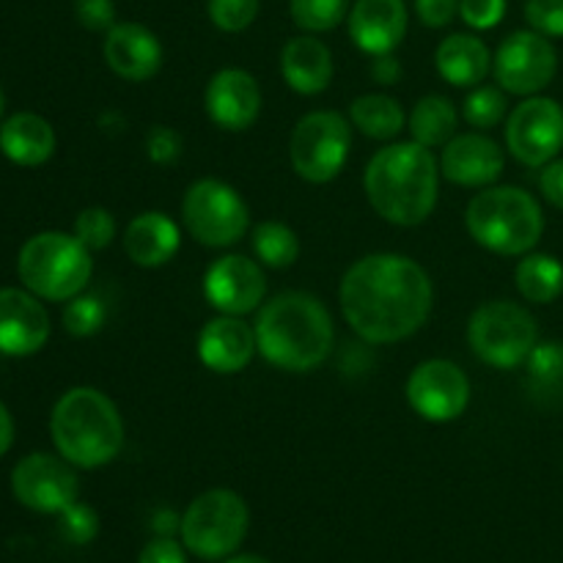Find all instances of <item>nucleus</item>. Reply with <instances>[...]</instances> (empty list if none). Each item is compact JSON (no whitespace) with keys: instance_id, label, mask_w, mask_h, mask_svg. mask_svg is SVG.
<instances>
[{"instance_id":"f257e3e1","label":"nucleus","mask_w":563,"mask_h":563,"mask_svg":"<svg viewBox=\"0 0 563 563\" xmlns=\"http://www.w3.org/2000/svg\"><path fill=\"white\" fill-rule=\"evenodd\" d=\"M339 300L344 319L363 341L396 344L427 324L434 289L416 258L372 253L346 269Z\"/></svg>"},{"instance_id":"f03ea898","label":"nucleus","mask_w":563,"mask_h":563,"mask_svg":"<svg viewBox=\"0 0 563 563\" xmlns=\"http://www.w3.org/2000/svg\"><path fill=\"white\" fill-rule=\"evenodd\" d=\"M368 203L394 225H418L434 212L440 168L432 148L421 143H394L368 159L363 174Z\"/></svg>"},{"instance_id":"7ed1b4c3","label":"nucleus","mask_w":563,"mask_h":563,"mask_svg":"<svg viewBox=\"0 0 563 563\" xmlns=\"http://www.w3.org/2000/svg\"><path fill=\"white\" fill-rule=\"evenodd\" d=\"M253 330L264 361L284 372H313L333 350L330 311L306 291H284L264 302Z\"/></svg>"},{"instance_id":"20e7f679","label":"nucleus","mask_w":563,"mask_h":563,"mask_svg":"<svg viewBox=\"0 0 563 563\" xmlns=\"http://www.w3.org/2000/svg\"><path fill=\"white\" fill-rule=\"evenodd\" d=\"M49 434L58 454L75 467H102L124 449L121 412L102 390L71 388L55 401L49 416Z\"/></svg>"},{"instance_id":"39448f33","label":"nucleus","mask_w":563,"mask_h":563,"mask_svg":"<svg viewBox=\"0 0 563 563\" xmlns=\"http://www.w3.org/2000/svg\"><path fill=\"white\" fill-rule=\"evenodd\" d=\"M473 240L498 256H526L544 234V212L522 187H484L465 212Z\"/></svg>"},{"instance_id":"423d86ee","label":"nucleus","mask_w":563,"mask_h":563,"mask_svg":"<svg viewBox=\"0 0 563 563\" xmlns=\"http://www.w3.org/2000/svg\"><path fill=\"white\" fill-rule=\"evenodd\" d=\"M16 273L22 286L49 302H69L91 280V251L64 231H42L20 247Z\"/></svg>"},{"instance_id":"0eeeda50","label":"nucleus","mask_w":563,"mask_h":563,"mask_svg":"<svg viewBox=\"0 0 563 563\" xmlns=\"http://www.w3.org/2000/svg\"><path fill=\"white\" fill-rule=\"evenodd\" d=\"M467 344L482 363L509 372L522 366L539 344V324L520 302H484L467 322Z\"/></svg>"},{"instance_id":"6e6552de","label":"nucleus","mask_w":563,"mask_h":563,"mask_svg":"<svg viewBox=\"0 0 563 563\" xmlns=\"http://www.w3.org/2000/svg\"><path fill=\"white\" fill-rule=\"evenodd\" d=\"M247 522L251 515L240 495L231 489H209L181 515V542L201 561H223L245 542Z\"/></svg>"},{"instance_id":"1a4fd4ad","label":"nucleus","mask_w":563,"mask_h":563,"mask_svg":"<svg viewBox=\"0 0 563 563\" xmlns=\"http://www.w3.org/2000/svg\"><path fill=\"white\" fill-rule=\"evenodd\" d=\"M352 146V126L335 110H313L297 121L289 141L291 168L311 185L333 181L344 170Z\"/></svg>"},{"instance_id":"9d476101","label":"nucleus","mask_w":563,"mask_h":563,"mask_svg":"<svg viewBox=\"0 0 563 563\" xmlns=\"http://www.w3.org/2000/svg\"><path fill=\"white\" fill-rule=\"evenodd\" d=\"M187 231L207 247H229L245 236L251 212L240 192L220 179H198L181 201Z\"/></svg>"},{"instance_id":"9b49d317","label":"nucleus","mask_w":563,"mask_h":563,"mask_svg":"<svg viewBox=\"0 0 563 563\" xmlns=\"http://www.w3.org/2000/svg\"><path fill=\"white\" fill-rule=\"evenodd\" d=\"M559 53L553 42L537 31H515L493 55V75L506 93L537 97L553 82Z\"/></svg>"},{"instance_id":"f8f14e48","label":"nucleus","mask_w":563,"mask_h":563,"mask_svg":"<svg viewBox=\"0 0 563 563\" xmlns=\"http://www.w3.org/2000/svg\"><path fill=\"white\" fill-rule=\"evenodd\" d=\"M506 146L517 163L544 168L563 148V108L550 97H526L506 121Z\"/></svg>"},{"instance_id":"ddd939ff","label":"nucleus","mask_w":563,"mask_h":563,"mask_svg":"<svg viewBox=\"0 0 563 563\" xmlns=\"http://www.w3.org/2000/svg\"><path fill=\"white\" fill-rule=\"evenodd\" d=\"M11 493L25 509L38 515H60L80 495L71 462L53 454H27L11 471Z\"/></svg>"},{"instance_id":"4468645a","label":"nucleus","mask_w":563,"mask_h":563,"mask_svg":"<svg viewBox=\"0 0 563 563\" xmlns=\"http://www.w3.org/2000/svg\"><path fill=\"white\" fill-rule=\"evenodd\" d=\"M407 401L421 418L432 423H449L467 410L471 379L451 361H423L407 377Z\"/></svg>"},{"instance_id":"2eb2a0df","label":"nucleus","mask_w":563,"mask_h":563,"mask_svg":"<svg viewBox=\"0 0 563 563\" xmlns=\"http://www.w3.org/2000/svg\"><path fill=\"white\" fill-rule=\"evenodd\" d=\"M267 295V278L262 273V264L247 256H229L218 258L209 264L203 275V297L209 306L229 317H245L256 311Z\"/></svg>"},{"instance_id":"dca6fc26","label":"nucleus","mask_w":563,"mask_h":563,"mask_svg":"<svg viewBox=\"0 0 563 563\" xmlns=\"http://www.w3.org/2000/svg\"><path fill=\"white\" fill-rule=\"evenodd\" d=\"M207 115L225 132H245L262 115V88L245 69H220L203 93Z\"/></svg>"},{"instance_id":"f3484780","label":"nucleus","mask_w":563,"mask_h":563,"mask_svg":"<svg viewBox=\"0 0 563 563\" xmlns=\"http://www.w3.org/2000/svg\"><path fill=\"white\" fill-rule=\"evenodd\" d=\"M49 339V313L33 291L0 289V352L9 357L36 355Z\"/></svg>"},{"instance_id":"a211bd4d","label":"nucleus","mask_w":563,"mask_h":563,"mask_svg":"<svg viewBox=\"0 0 563 563\" xmlns=\"http://www.w3.org/2000/svg\"><path fill=\"white\" fill-rule=\"evenodd\" d=\"M504 148L482 132L454 135L443 146L440 174L460 187H489L504 174Z\"/></svg>"},{"instance_id":"6ab92c4d","label":"nucleus","mask_w":563,"mask_h":563,"mask_svg":"<svg viewBox=\"0 0 563 563\" xmlns=\"http://www.w3.org/2000/svg\"><path fill=\"white\" fill-rule=\"evenodd\" d=\"M350 38L366 55L394 53L407 36L410 14L405 0H355L350 9Z\"/></svg>"},{"instance_id":"aec40b11","label":"nucleus","mask_w":563,"mask_h":563,"mask_svg":"<svg viewBox=\"0 0 563 563\" xmlns=\"http://www.w3.org/2000/svg\"><path fill=\"white\" fill-rule=\"evenodd\" d=\"M102 53L110 69L130 82L152 80L163 66V44L157 33L141 22H115L104 33Z\"/></svg>"},{"instance_id":"412c9836","label":"nucleus","mask_w":563,"mask_h":563,"mask_svg":"<svg viewBox=\"0 0 563 563\" xmlns=\"http://www.w3.org/2000/svg\"><path fill=\"white\" fill-rule=\"evenodd\" d=\"M256 352V330L242 322L240 317H229V313L209 319L198 335V357L209 372H242V368L251 366Z\"/></svg>"},{"instance_id":"4be33fe9","label":"nucleus","mask_w":563,"mask_h":563,"mask_svg":"<svg viewBox=\"0 0 563 563\" xmlns=\"http://www.w3.org/2000/svg\"><path fill=\"white\" fill-rule=\"evenodd\" d=\"M280 75L291 91L302 97H317L333 80V53L313 33L289 38L280 49Z\"/></svg>"},{"instance_id":"5701e85b","label":"nucleus","mask_w":563,"mask_h":563,"mask_svg":"<svg viewBox=\"0 0 563 563\" xmlns=\"http://www.w3.org/2000/svg\"><path fill=\"white\" fill-rule=\"evenodd\" d=\"M181 245L179 225L165 212H141L124 231V251L137 267H163Z\"/></svg>"},{"instance_id":"b1692460","label":"nucleus","mask_w":563,"mask_h":563,"mask_svg":"<svg viewBox=\"0 0 563 563\" xmlns=\"http://www.w3.org/2000/svg\"><path fill=\"white\" fill-rule=\"evenodd\" d=\"M0 152L22 168L44 165L55 154V130L38 113H14L0 124Z\"/></svg>"},{"instance_id":"393cba45","label":"nucleus","mask_w":563,"mask_h":563,"mask_svg":"<svg viewBox=\"0 0 563 563\" xmlns=\"http://www.w3.org/2000/svg\"><path fill=\"white\" fill-rule=\"evenodd\" d=\"M440 77L456 88H476L482 86L484 77L493 69V55L487 44L473 33H451L443 38L434 53Z\"/></svg>"},{"instance_id":"a878e982","label":"nucleus","mask_w":563,"mask_h":563,"mask_svg":"<svg viewBox=\"0 0 563 563\" xmlns=\"http://www.w3.org/2000/svg\"><path fill=\"white\" fill-rule=\"evenodd\" d=\"M517 291L533 306H548L563 295V264L550 253H526L515 269Z\"/></svg>"},{"instance_id":"bb28decb","label":"nucleus","mask_w":563,"mask_h":563,"mask_svg":"<svg viewBox=\"0 0 563 563\" xmlns=\"http://www.w3.org/2000/svg\"><path fill=\"white\" fill-rule=\"evenodd\" d=\"M456 121H460V113H456L454 102L440 93H429V97L418 99L407 124H410L412 141L427 148H438L456 135Z\"/></svg>"},{"instance_id":"cd10ccee","label":"nucleus","mask_w":563,"mask_h":563,"mask_svg":"<svg viewBox=\"0 0 563 563\" xmlns=\"http://www.w3.org/2000/svg\"><path fill=\"white\" fill-rule=\"evenodd\" d=\"M352 126L374 141H390L405 130V110L388 93H363L350 104Z\"/></svg>"},{"instance_id":"c85d7f7f","label":"nucleus","mask_w":563,"mask_h":563,"mask_svg":"<svg viewBox=\"0 0 563 563\" xmlns=\"http://www.w3.org/2000/svg\"><path fill=\"white\" fill-rule=\"evenodd\" d=\"M253 253L264 267L286 269L300 258V240L286 223L267 220L253 229Z\"/></svg>"},{"instance_id":"c756f323","label":"nucleus","mask_w":563,"mask_h":563,"mask_svg":"<svg viewBox=\"0 0 563 563\" xmlns=\"http://www.w3.org/2000/svg\"><path fill=\"white\" fill-rule=\"evenodd\" d=\"M352 0H289L291 20L306 33H324L350 16Z\"/></svg>"},{"instance_id":"7c9ffc66","label":"nucleus","mask_w":563,"mask_h":563,"mask_svg":"<svg viewBox=\"0 0 563 563\" xmlns=\"http://www.w3.org/2000/svg\"><path fill=\"white\" fill-rule=\"evenodd\" d=\"M462 115L476 130H493L506 115V97L500 86H476L462 102Z\"/></svg>"},{"instance_id":"2f4dec72","label":"nucleus","mask_w":563,"mask_h":563,"mask_svg":"<svg viewBox=\"0 0 563 563\" xmlns=\"http://www.w3.org/2000/svg\"><path fill=\"white\" fill-rule=\"evenodd\" d=\"M528 377L537 390L563 388V344L561 341H539L526 361Z\"/></svg>"},{"instance_id":"473e14b6","label":"nucleus","mask_w":563,"mask_h":563,"mask_svg":"<svg viewBox=\"0 0 563 563\" xmlns=\"http://www.w3.org/2000/svg\"><path fill=\"white\" fill-rule=\"evenodd\" d=\"M108 308L97 295H77L64 308V328L75 339H88L104 328Z\"/></svg>"},{"instance_id":"72a5a7b5","label":"nucleus","mask_w":563,"mask_h":563,"mask_svg":"<svg viewBox=\"0 0 563 563\" xmlns=\"http://www.w3.org/2000/svg\"><path fill=\"white\" fill-rule=\"evenodd\" d=\"M262 0H207L212 25L223 33H242L256 22Z\"/></svg>"},{"instance_id":"f704fd0d","label":"nucleus","mask_w":563,"mask_h":563,"mask_svg":"<svg viewBox=\"0 0 563 563\" xmlns=\"http://www.w3.org/2000/svg\"><path fill=\"white\" fill-rule=\"evenodd\" d=\"M71 234L88 247V251H104L115 236V220L108 209L88 207L75 218V231Z\"/></svg>"},{"instance_id":"c9c22d12","label":"nucleus","mask_w":563,"mask_h":563,"mask_svg":"<svg viewBox=\"0 0 563 563\" xmlns=\"http://www.w3.org/2000/svg\"><path fill=\"white\" fill-rule=\"evenodd\" d=\"M60 533L69 544H91L99 533V515L88 504L75 500L60 511Z\"/></svg>"},{"instance_id":"e433bc0d","label":"nucleus","mask_w":563,"mask_h":563,"mask_svg":"<svg viewBox=\"0 0 563 563\" xmlns=\"http://www.w3.org/2000/svg\"><path fill=\"white\" fill-rule=\"evenodd\" d=\"M526 20L531 31L548 38H563V0H528Z\"/></svg>"},{"instance_id":"4c0bfd02","label":"nucleus","mask_w":563,"mask_h":563,"mask_svg":"<svg viewBox=\"0 0 563 563\" xmlns=\"http://www.w3.org/2000/svg\"><path fill=\"white\" fill-rule=\"evenodd\" d=\"M143 148H146V157L152 159L154 165H174L176 159L181 157L185 143H181L179 132L170 130V126L165 124H157L146 132V143H143Z\"/></svg>"},{"instance_id":"58836bf2","label":"nucleus","mask_w":563,"mask_h":563,"mask_svg":"<svg viewBox=\"0 0 563 563\" xmlns=\"http://www.w3.org/2000/svg\"><path fill=\"white\" fill-rule=\"evenodd\" d=\"M460 16L473 31H493L506 16V0H460Z\"/></svg>"},{"instance_id":"ea45409f","label":"nucleus","mask_w":563,"mask_h":563,"mask_svg":"<svg viewBox=\"0 0 563 563\" xmlns=\"http://www.w3.org/2000/svg\"><path fill=\"white\" fill-rule=\"evenodd\" d=\"M75 16L86 31L108 33L115 25L113 0H75Z\"/></svg>"},{"instance_id":"a19ab883","label":"nucleus","mask_w":563,"mask_h":563,"mask_svg":"<svg viewBox=\"0 0 563 563\" xmlns=\"http://www.w3.org/2000/svg\"><path fill=\"white\" fill-rule=\"evenodd\" d=\"M416 14L427 27H445L460 14V0H416Z\"/></svg>"},{"instance_id":"79ce46f5","label":"nucleus","mask_w":563,"mask_h":563,"mask_svg":"<svg viewBox=\"0 0 563 563\" xmlns=\"http://www.w3.org/2000/svg\"><path fill=\"white\" fill-rule=\"evenodd\" d=\"M137 563H187V555H185V548L176 544L174 539L159 537L143 548Z\"/></svg>"},{"instance_id":"37998d69","label":"nucleus","mask_w":563,"mask_h":563,"mask_svg":"<svg viewBox=\"0 0 563 563\" xmlns=\"http://www.w3.org/2000/svg\"><path fill=\"white\" fill-rule=\"evenodd\" d=\"M539 190L555 209L563 212V157H555L553 163L544 165L542 174H539Z\"/></svg>"},{"instance_id":"c03bdc74","label":"nucleus","mask_w":563,"mask_h":563,"mask_svg":"<svg viewBox=\"0 0 563 563\" xmlns=\"http://www.w3.org/2000/svg\"><path fill=\"white\" fill-rule=\"evenodd\" d=\"M405 69H401L399 60L394 58V53H385V55H374V64H372V77L379 82V86H396L401 80Z\"/></svg>"},{"instance_id":"a18cd8bd","label":"nucleus","mask_w":563,"mask_h":563,"mask_svg":"<svg viewBox=\"0 0 563 563\" xmlns=\"http://www.w3.org/2000/svg\"><path fill=\"white\" fill-rule=\"evenodd\" d=\"M11 445H14V418H11L9 407L0 401V456L9 454Z\"/></svg>"},{"instance_id":"49530a36","label":"nucleus","mask_w":563,"mask_h":563,"mask_svg":"<svg viewBox=\"0 0 563 563\" xmlns=\"http://www.w3.org/2000/svg\"><path fill=\"white\" fill-rule=\"evenodd\" d=\"M223 563H269L262 555H234V559H225Z\"/></svg>"},{"instance_id":"de8ad7c7","label":"nucleus","mask_w":563,"mask_h":563,"mask_svg":"<svg viewBox=\"0 0 563 563\" xmlns=\"http://www.w3.org/2000/svg\"><path fill=\"white\" fill-rule=\"evenodd\" d=\"M3 110H5V97H3V88H0V124H3Z\"/></svg>"}]
</instances>
